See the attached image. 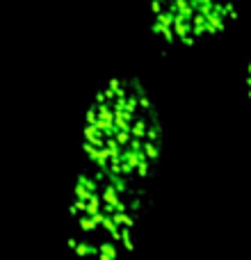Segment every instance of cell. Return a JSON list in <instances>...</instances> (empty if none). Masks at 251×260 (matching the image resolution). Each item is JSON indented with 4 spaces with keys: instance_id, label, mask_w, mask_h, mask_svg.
<instances>
[{
    "instance_id": "cell-2",
    "label": "cell",
    "mask_w": 251,
    "mask_h": 260,
    "mask_svg": "<svg viewBox=\"0 0 251 260\" xmlns=\"http://www.w3.org/2000/svg\"><path fill=\"white\" fill-rule=\"evenodd\" d=\"M148 210V189L91 165L78 174L69 201L67 244L78 256L112 260L135 249V233Z\"/></svg>"
},
{
    "instance_id": "cell-4",
    "label": "cell",
    "mask_w": 251,
    "mask_h": 260,
    "mask_svg": "<svg viewBox=\"0 0 251 260\" xmlns=\"http://www.w3.org/2000/svg\"><path fill=\"white\" fill-rule=\"evenodd\" d=\"M244 89H247V96L251 99V57L247 64V73H244Z\"/></svg>"
},
{
    "instance_id": "cell-3",
    "label": "cell",
    "mask_w": 251,
    "mask_h": 260,
    "mask_svg": "<svg viewBox=\"0 0 251 260\" xmlns=\"http://www.w3.org/2000/svg\"><path fill=\"white\" fill-rule=\"evenodd\" d=\"M235 21V0H151L153 35L171 46L217 37Z\"/></svg>"
},
{
    "instance_id": "cell-1",
    "label": "cell",
    "mask_w": 251,
    "mask_h": 260,
    "mask_svg": "<svg viewBox=\"0 0 251 260\" xmlns=\"http://www.w3.org/2000/svg\"><path fill=\"white\" fill-rule=\"evenodd\" d=\"M89 165L148 189L162 155V123L146 89L133 78L108 80L91 101L82 126Z\"/></svg>"
}]
</instances>
